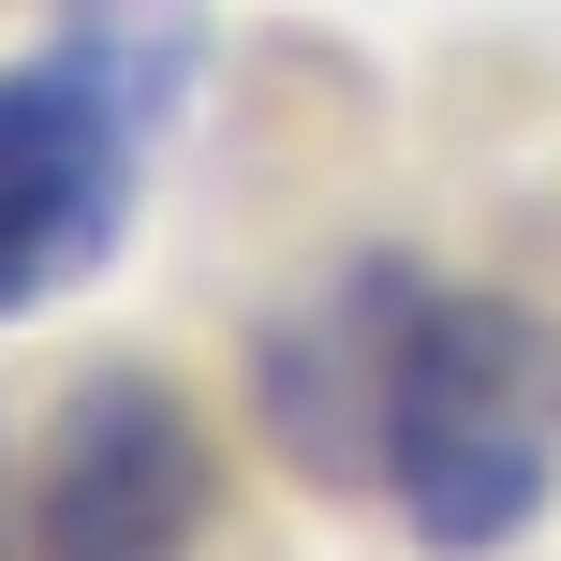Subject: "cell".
<instances>
[{
    "label": "cell",
    "instance_id": "6da1fadb",
    "mask_svg": "<svg viewBox=\"0 0 561 561\" xmlns=\"http://www.w3.org/2000/svg\"><path fill=\"white\" fill-rule=\"evenodd\" d=\"M369 473L414 517V547H444V561L517 547L547 517V473H561V340H547V310L399 266L385 385H369Z\"/></svg>",
    "mask_w": 561,
    "mask_h": 561
},
{
    "label": "cell",
    "instance_id": "7a4b0ae2",
    "mask_svg": "<svg viewBox=\"0 0 561 561\" xmlns=\"http://www.w3.org/2000/svg\"><path fill=\"white\" fill-rule=\"evenodd\" d=\"M178 75H193L178 45H59L0 75V310L75 296L118 252Z\"/></svg>",
    "mask_w": 561,
    "mask_h": 561
},
{
    "label": "cell",
    "instance_id": "3957f363",
    "mask_svg": "<svg viewBox=\"0 0 561 561\" xmlns=\"http://www.w3.org/2000/svg\"><path fill=\"white\" fill-rule=\"evenodd\" d=\"M207 414L163 369H89L45 428V473H30V547L45 561H193L207 547Z\"/></svg>",
    "mask_w": 561,
    "mask_h": 561
}]
</instances>
